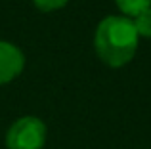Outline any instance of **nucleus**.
<instances>
[{"label":"nucleus","mask_w":151,"mask_h":149,"mask_svg":"<svg viewBox=\"0 0 151 149\" xmlns=\"http://www.w3.org/2000/svg\"><path fill=\"white\" fill-rule=\"evenodd\" d=\"M138 31L132 19L124 15H109L96 29V52L109 67H122L134 57L138 48Z\"/></svg>","instance_id":"f257e3e1"},{"label":"nucleus","mask_w":151,"mask_h":149,"mask_svg":"<svg viewBox=\"0 0 151 149\" xmlns=\"http://www.w3.org/2000/svg\"><path fill=\"white\" fill-rule=\"evenodd\" d=\"M46 143V124L37 117L17 119L6 134L8 149H42Z\"/></svg>","instance_id":"f03ea898"},{"label":"nucleus","mask_w":151,"mask_h":149,"mask_svg":"<svg viewBox=\"0 0 151 149\" xmlns=\"http://www.w3.org/2000/svg\"><path fill=\"white\" fill-rule=\"evenodd\" d=\"M25 57L17 46L0 40V84L12 82L23 71Z\"/></svg>","instance_id":"7ed1b4c3"},{"label":"nucleus","mask_w":151,"mask_h":149,"mask_svg":"<svg viewBox=\"0 0 151 149\" xmlns=\"http://www.w3.org/2000/svg\"><path fill=\"white\" fill-rule=\"evenodd\" d=\"M115 2L122 14L132 15V17H136L140 11L151 8V0H115Z\"/></svg>","instance_id":"20e7f679"},{"label":"nucleus","mask_w":151,"mask_h":149,"mask_svg":"<svg viewBox=\"0 0 151 149\" xmlns=\"http://www.w3.org/2000/svg\"><path fill=\"white\" fill-rule=\"evenodd\" d=\"M134 27L138 31V37H145V38H151V8L140 11L136 17L132 19Z\"/></svg>","instance_id":"39448f33"},{"label":"nucleus","mask_w":151,"mask_h":149,"mask_svg":"<svg viewBox=\"0 0 151 149\" xmlns=\"http://www.w3.org/2000/svg\"><path fill=\"white\" fill-rule=\"evenodd\" d=\"M35 6L42 11H52V10H58V8H63L67 4V0H33Z\"/></svg>","instance_id":"423d86ee"}]
</instances>
